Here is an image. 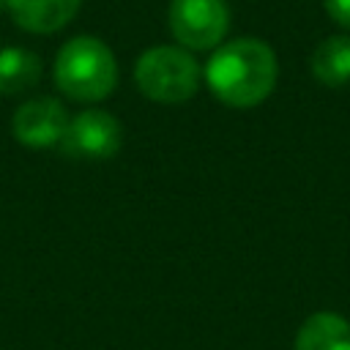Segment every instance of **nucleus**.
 <instances>
[{
    "instance_id": "obj_1",
    "label": "nucleus",
    "mask_w": 350,
    "mask_h": 350,
    "mask_svg": "<svg viewBox=\"0 0 350 350\" xmlns=\"http://www.w3.org/2000/svg\"><path fill=\"white\" fill-rule=\"evenodd\" d=\"M276 77L279 63L273 49L265 41L249 36L219 44L202 71L211 93L235 109L262 104L276 88Z\"/></svg>"
},
{
    "instance_id": "obj_2",
    "label": "nucleus",
    "mask_w": 350,
    "mask_h": 350,
    "mask_svg": "<svg viewBox=\"0 0 350 350\" xmlns=\"http://www.w3.org/2000/svg\"><path fill=\"white\" fill-rule=\"evenodd\" d=\"M57 90L79 104L104 101L118 85V63L112 49L96 36L68 38L52 66Z\"/></svg>"
},
{
    "instance_id": "obj_3",
    "label": "nucleus",
    "mask_w": 350,
    "mask_h": 350,
    "mask_svg": "<svg viewBox=\"0 0 350 350\" xmlns=\"http://www.w3.org/2000/svg\"><path fill=\"white\" fill-rule=\"evenodd\" d=\"M134 82L139 93L156 104H183L197 93L202 68L189 49L178 44H159L137 57Z\"/></svg>"
},
{
    "instance_id": "obj_4",
    "label": "nucleus",
    "mask_w": 350,
    "mask_h": 350,
    "mask_svg": "<svg viewBox=\"0 0 350 350\" xmlns=\"http://www.w3.org/2000/svg\"><path fill=\"white\" fill-rule=\"evenodd\" d=\"M167 25L178 46L189 52L216 49L230 30L227 0H170Z\"/></svg>"
},
{
    "instance_id": "obj_5",
    "label": "nucleus",
    "mask_w": 350,
    "mask_h": 350,
    "mask_svg": "<svg viewBox=\"0 0 350 350\" xmlns=\"http://www.w3.org/2000/svg\"><path fill=\"white\" fill-rule=\"evenodd\" d=\"M123 145V129L112 112L85 109L74 115L60 139V153L74 161H104L112 159Z\"/></svg>"
},
{
    "instance_id": "obj_6",
    "label": "nucleus",
    "mask_w": 350,
    "mask_h": 350,
    "mask_svg": "<svg viewBox=\"0 0 350 350\" xmlns=\"http://www.w3.org/2000/svg\"><path fill=\"white\" fill-rule=\"evenodd\" d=\"M68 120L71 118H68V112H66L60 98L36 96V98L22 101L14 109L11 131H14V139L19 145L33 148V150H46V148H57L60 145Z\"/></svg>"
},
{
    "instance_id": "obj_7",
    "label": "nucleus",
    "mask_w": 350,
    "mask_h": 350,
    "mask_svg": "<svg viewBox=\"0 0 350 350\" xmlns=\"http://www.w3.org/2000/svg\"><path fill=\"white\" fill-rule=\"evenodd\" d=\"M79 5L82 0H5V11L11 14V19L22 30L38 36H49L66 27L77 16Z\"/></svg>"
},
{
    "instance_id": "obj_8",
    "label": "nucleus",
    "mask_w": 350,
    "mask_h": 350,
    "mask_svg": "<svg viewBox=\"0 0 350 350\" xmlns=\"http://www.w3.org/2000/svg\"><path fill=\"white\" fill-rule=\"evenodd\" d=\"M295 350H350V323L336 312H314L301 323Z\"/></svg>"
},
{
    "instance_id": "obj_9",
    "label": "nucleus",
    "mask_w": 350,
    "mask_h": 350,
    "mask_svg": "<svg viewBox=\"0 0 350 350\" xmlns=\"http://www.w3.org/2000/svg\"><path fill=\"white\" fill-rule=\"evenodd\" d=\"M41 79V57L25 46H3L0 49V96H19L38 85Z\"/></svg>"
},
{
    "instance_id": "obj_10",
    "label": "nucleus",
    "mask_w": 350,
    "mask_h": 350,
    "mask_svg": "<svg viewBox=\"0 0 350 350\" xmlns=\"http://www.w3.org/2000/svg\"><path fill=\"white\" fill-rule=\"evenodd\" d=\"M312 74L328 88L350 82V36H331L312 52Z\"/></svg>"
},
{
    "instance_id": "obj_11",
    "label": "nucleus",
    "mask_w": 350,
    "mask_h": 350,
    "mask_svg": "<svg viewBox=\"0 0 350 350\" xmlns=\"http://www.w3.org/2000/svg\"><path fill=\"white\" fill-rule=\"evenodd\" d=\"M323 5H325L328 16L336 25H342L345 30H350V0H323Z\"/></svg>"
},
{
    "instance_id": "obj_12",
    "label": "nucleus",
    "mask_w": 350,
    "mask_h": 350,
    "mask_svg": "<svg viewBox=\"0 0 350 350\" xmlns=\"http://www.w3.org/2000/svg\"><path fill=\"white\" fill-rule=\"evenodd\" d=\"M3 8H5V0H0V14H3Z\"/></svg>"
}]
</instances>
